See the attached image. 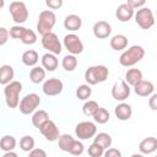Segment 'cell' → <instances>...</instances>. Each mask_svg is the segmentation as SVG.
<instances>
[{"mask_svg":"<svg viewBox=\"0 0 157 157\" xmlns=\"http://www.w3.org/2000/svg\"><path fill=\"white\" fill-rule=\"evenodd\" d=\"M144 56H145V49L141 45L135 44L120 54L119 63L121 66L130 67V66H134L135 64H137L139 61H141L144 59Z\"/></svg>","mask_w":157,"mask_h":157,"instance_id":"obj_1","label":"cell"},{"mask_svg":"<svg viewBox=\"0 0 157 157\" xmlns=\"http://www.w3.org/2000/svg\"><path fill=\"white\" fill-rule=\"evenodd\" d=\"M109 76V70L104 65H93L85 71V80L87 85L93 86L104 82Z\"/></svg>","mask_w":157,"mask_h":157,"instance_id":"obj_2","label":"cell"},{"mask_svg":"<svg viewBox=\"0 0 157 157\" xmlns=\"http://www.w3.org/2000/svg\"><path fill=\"white\" fill-rule=\"evenodd\" d=\"M22 92V83L20 81H12L9 85L4 86V94L6 105L11 109L20 105V93Z\"/></svg>","mask_w":157,"mask_h":157,"instance_id":"obj_3","label":"cell"},{"mask_svg":"<svg viewBox=\"0 0 157 157\" xmlns=\"http://www.w3.org/2000/svg\"><path fill=\"white\" fill-rule=\"evenodd\" d=\"M56 23V15L52 10H43L38 16L37 32L42 36L50 33Z\"/></svg>","mask_w":157,"mask_h":157,"instance_id":"obj_4","label":"cell"},{"mask_svg":"<svg viewBox=\"0 0 157 157\" xmlns=\"http://www.w3.org/2000/svg\"><path fill=\"white\" fill-rule=\"evenodd\" d=\"M135 22L142 29H148L155 25V16L150 7H141L135 12Z\"/></svg>","mask_w":157,"mask_h":157,"instance_id":"obj_5","label":"cell"},{"mask_svg":"<svg viewBox=\"0 0 157 157\" xmlns=\"http://www.w3.org/2000/svg\"><path fill=\"white\" fill-rule=\"evenodd\" d=\"M40 104V98L37 93H28L26 94L21 102H20V112L25 115H29L32 113L36 112V109L38 108V105Z\"/></svg>","mask_w":157,"mask_h":157,"instance_id":"obj_6","label":"cell"},{"mask_svg":"<svg viewBox=\"0 0 157 157\" xmlns=\"http://www.w3.org/2000/svg\"><path fill=\"white\" fill-rule=\"evenodd\" d=\"M10 15L12 17V20L17 23V25H21V23H25L28 18V10H27V6L23 1H12L10 4Z\"/></svg>","mask_w":157,"mask_h":157,"instance_id":"obj_7","label":"cell"},{"mask_svg":"<svg viewBox=\"0 0 157 157\" xmlns=\"http://www.w3.org/2000/svg\"><path fill=\"white\" fill-rule=\"evenodd\" d=\"M42 47L44 49H47L48 53H52L54 55H59L63 50V45H61L58 36L54 32L42 36Z\"/></svg>","mask_w":157,"mask_h":157,"instance_id":"obj_8","label":"cell"},{"mask_svg":"<svg viewBox=\"0 0 157 157\" xmlns=\"http://www.w3.org/2000/svg\"><path fill=\"white\" fill-rule=\"evenodd\" d=\"M63 44L71 55H78L83 52V43L81 38L75 33H69L64 37Z\"/></svg>","mask_w":157,"mask_h":157,"instance_id":"obj_9","label":"cell"},{"mask_svg":"<svg viewBox=\"0 0 157 157\" xmlns=\"http://www.w3.org/2000/svg\"><path fill=\"white\" fill-rule=\"evenodd\" d=\"M75 135L78 140H88L97 135V126L92 121H81L75 126Z\"/></svg>","mask_w":157,"mask_h":157,"instance_id":"obj_10","label":"cell"},{"mask_svg":"<svg viewBox=\"0 0 157 157\" xmlns=\"http://www.w3.org/2000/svg\"><path fill=\"white\" fill-rule=\"evenodd\" d=\"M64 90V83L61 80L56 78V77H52V78H48L43 82V86H42V91L45 96H58L63 92Z\"/></svg>","mask_w":157,"mask_h":157,"instance_id":"obj_11","label":"cell"},{"mask_svg":"<svg viewBox=\"0 0 157 157\" xmlns=\"http://www.w3.org/2000/svg\"><path fill=\"white\" fill-rule=\"evenodd\" d=\"M130 86L125 82V80H120L115 82L112 87V97L115 101L124 102L129 96H130Z\"/></svg>","mask_w":157,"mask_h":157,"instance_id":"obj_12","label":"cell"},{"mask_svg":"<svg viewBox=\"0 0 157 157\" xmlns=\"http://www.w3.org/2000/svg\"><path fill=\"white\" fill-rule=\"evenodd\" d=\"M39 131L48 141H58L60 137L59 129L53 120H48L43 126H40Z\"/></svg>","mask_w":157,"mask_h":157,"instance_id":"obj_13","label":"cell"},{"mask_svg":"<svg viewBox=\"0 0 157 157\" xmlns=\"http://www.w3.org/2000/svg\"><path fill=\"white\" fill-rule=\"evenodd\" d=\"M134 16H135V10L128 2L120 4L115 10V17L120 22H129Z\"/></svg>","mask_w":157,"mask_h":157,"instance_id":"obj_14","label":"cell"},{"mask_svg":"<svg viewBox=\"0 0 157 157\" xmlns=\"http://www.w3.org/2000/svg\"><path fill=\"white\" fill-rule=\"evenodd\" d=\"M93 36L98 39H105L112 33V26L107 21H98L93 25Z\"/></svg>","mask_w":157,"mask_h":157,"instance_id":"obj_15","label":"cell"},{"mask_svg":"<svg viewBox=\"0 0 157 157\" xmlns=\"http://www.w3.org/2000/svg\"><path fill=\"white\" fill-rule=\"evenodd\" d=\"M139 150L142 155H150L153 153L157 150V139L153 136L145 137L144 140L140 141L139 144Z\"/></svg>","mask_w":157,"mask_h":157,"instance_id":"obj_16","label":"cell"},{"mask_svg":"<svg viewBox=\"0 0 157 157\" xmlns=\"http://www.w3.org/2000/svg\"><path fill=\"white\" fill-rule=\"evenodd\" d=\"M153 90H155V86L151 81H140L136 86H134V92L140 96V97H148L151 94H153Z\"/></svg>","mask_w":157,"mask_h":157,"instance_id":"obj_17","label":"cell"},{"mask_svg":"<svg viewBox=\"0 0 157 157\" xmlns=\"http://www.w3.org/2000/svg\"><path fill=\"white\" fill-rule=\"evenodd\" d=\"M114 114H115V117L119 120L125 121V120H129L131 118V115H132V108H131L130 104L121 102V103H119L114 108Z\"/></svg>","mask_w":157,"mask_h":157,"instance_id":"obj_18","label":"cell"},{"mask_svg":"<svg viewBox=\"0 0 157 157\" xmlns=\"http://www.w3.org/2000/svg\"><path fill=\"white\" fill-rule=\"evenodd\" d=\"M81 26H82V18L78 15L71 13V15H67L64 20V27L67 31H71V32L78 31Z\"/></svg>","mask_w":157,"mask_h":157,"instance_id":"obj_19","label":"cell"},{"mask_svg":"<svg viewBox=\"0 0 157 157\" xmlns=\"http://www.w3.org/2000/svg\"><path fill=\"white\" fill-rule=\"evenodd\" d=\"M42 66L44 67V70L47 71H54L58 65H59V60L56 58V55L52 54V53H45L42 55Z\"/></svg>","mask_w":157,"mask_h":157,"instance_id":"obj_20","label":"cell"},{"mask_svg":"<svg viewBox=\"0 0 157 157\" xmlns=\"http://www.w3.org/2000/svg\"><path fill=\"white\" fill-rule=\"evenodd\" d=\"M76 141H77V140H75L71 135H69V134H63V135H60V137H59V140H58V146H59V148H60L61 151L70 153L71 150L74 148Z\"/></svg>","mask_w":157,"mask_h":157,"instance_id":"obj_21","label":"cell"},{"mask_svg":"<svg viewBox=\"0 0 157 157\" xmlns=\"http://www.w3.org/2000/svg\"><path fill=\"white\" fill-rule=\"evenodd\" d=\"M13 76H15V71H13V67L11 65H1L0 66V83L6 86L9 85L10 82L13 81Z\"/></svg>","mask_w":157,"mask_h":157,"instance_id":"obj_22","label":"cell"},{"mask_svg":"<svg viewBox=\"0 0 157 157\" xmlns=\"http://www.w3.org/2000/svg\"><path fill=\"white\" fill-rule=\"evenodd\" d=\"M18 39L23 43V44H27V45H31V44H34L37 42V33L29 28H26L23 26H21V31H20V36H18Z\"/></svg>","mask_w":157,"mask_h":157,"instance_id":"obj_23","label":"cell"},{"mask_svg":"<svg viewBox=\"0 0 157 157\" xmlns=\"http://www.w3.org/2000/svg\"><path fill=\"white\" fill-rule=\"evenodd\" d=\"M142 71L139 69H129L125 72V82L129 86H136L140 81H142Z\"/></svg>","mask_w":157,"mask_h":157,"instance_id":"obj_24","label":"cell"},{"mask_svg":"<svg viewBox=\"0 0 157 157\" xmlns=\"http://www.w3.org/2000/svg\"><path fill=\"white\" fill-rule=\"evenodd\" d=\"M109 44H110V48L113 50H117V52L124 50L128 47V37L124 34H115L112 37Z\"/></svg>","mask_w":157,"mask_h":157,"instance_id":"obj_25","label":"cell"},{"mask_svg":"<svg viewBox=\"0 0 157 157\" xmlns=\"http://www.w3.org/2000/svg\"><path fill=\"white\" fill-rule=\"evenodd\" d=\"M49 119V114L47 110H43V109H39V110H36L32 115V124L34 128L37 129H40V126H43Z\"/></svg>","mask_w":157,"mask_h":157,"instance_id":"obj_26","label":"cell"},{"mask_svg":"<svg viewBox=\"0 0 157 157\" xmlns=\"http://www.w3.org/2000/svg\"><path fill=\"white\" fill-rule=\"evenodd\" d=\"M21 59H22V63H23L26 66H28V67H34L36 64H37L38 60H39V55H38V53H37L36 50L28 49V50L23 52Z\"/></svg>","mask_w":157,"mask_h":157,"instance_id":"obj_27","label":"cell"},{"mask_svg":"<svg viewBox=\"0 0 157 157\" xmlns=\"http://www.w3.org/2000/svg\"><path fill=\"white\" fill-rule=\"evenodd\" d=\"M45 78V70L43 66H34L29 71V80L33 83H40Z\"/></svg>","mask_w":157,"mask_h":157,"instance_id":"obj_28","label":"cell"},{"mask_svg":"<svg viewBox=\"0 0 157 157\" xmlns=\"http://www.w3.org/2000/svg\"><path fill=\"white\" fill-rule=\"evenodd\" d=\"M16 145H17V141H16V139H15L12 135H4V136L1 137L0 148H1L4 152L13 151V148L16 147Z\"/></svg>","mask_w":157,"mask_h":157,"instance_id":"obj_29","label":"cell"},{"mask_svg":"<svg viewBox=\"0 0 157 157\" xmlns=\"http://www.w3.org/2000/svg\"><path fill=\"white\" fill-rule=\"evenodd\" d=\"M94 144L102 146L104 150H108L110 146H112V136L108 134V132H98L96 136H94Z\"/></svg>","mask_w":157,"mask_h":157,"instance_id":"obj_30","label":"cell"},{"mask_svg":"<svg viewBox=\"0 0 157 157\" xmlns=\"http://www.w3.org/2000/svg\"><path fill=\"white\" fill-rule=\"evenodd\" d=\"M77 58L76 55H71V54H67L61 60V66L66 70V71H74L76 67H77Z\"/></svg>","mask_w":157,"mask_h":157,"instance_id":"obj_31","label":"cell"},{"mask_svg":"<svg viewBox=\"0 0 157 157\" xmlns=\"http://www.w3.org/2000/svg\"><path fill=\"white\" fill-rule=\"evenodd\" d=\"M92 94V88L90 85L87 83H83V85H80L77 88H76V97L80 99V101H86L91 97Z\"/></svg>","mask_w":157,"mask_h":157,"instance_id":"obj_32","label":"cell"},{"mask_svg":"<svg viewBox=\"0 0 157 157\" xmlns=\"http://www.w3.org/2000/svg\"><path fill=\"white\" fill-rule=\"evenodd\" d=\"M34 144L36 141L31 135H25L20 140V148L25 152H31L32 150H34Z\"/></svg>","mask_w":157,"mask_h":157,"instance_id":"obj_33","label":"cell"},{"mask_svg":"<svg viewBox=\"0 0 157 157\" xmlns=\"http://www.w3.org/2000/svg\"><path fill=\"white\" fill-rule=\"evenodd\" d=\"M109 118H110L109 112L105 108H102V107H99L97 109V112L93 114V119L98 124H105V123H108L109 121Z\"/></svg>","mask_w":157,"mask_h":157,"instance_id":"obj_34","label":"cell"},{"mask_svg":"<svg viewBox=\"0 0 157 157\" xmlns=\"http://www.w3.org/2000/svg\"><path fill=\"white\" fill-rule=\"evenodd\" d=\"M98 108H99V105L96 101H87V102H85V104L82 107V112L87 117H93V114L97 112Z\"/></svg>","mask_w":157,"mask_h":157,"instance_id":"obj_35","label":"cell"},{"mask_svg":"<svg viewBox=\"0 0 157 157\" xmlns=\"http://www.w3.org/2000/svg\"><path fill=\"white\" fill-rule=\"evenodd\" d=\"M104 148L102 147V146H99V145H97V144H91L90 146H88V155L91 156V157H102L103 155H104Z\"/></svg>","mask_w":157,"mask_h":157,"instance_id":"obj_36","label":"cell"},{"mask_svg":"<svg viewBox=\"0 0 157 157\" xmlns=\"http://www.w3.org/2000/svg\"><path fill=\"white\" fill-rule=\"evenodd\" d=\"M83 151H85L83 144H82L80 140H77L76 144H75V146H74V148L71 150L70 155H72V156H81V155L83 153Z\"/></svg>","mask_w":157,"mask_h":157,"instance_id":"obj_37","label":"cell"},{"mask_svg":"<svg viewBox=\"0 0 157 157\" xmlns=\"http://www.w3.org/2000/svg\"><path fill=\"white\" fill-rule=\"evenodd\" d=\"M10 38V32L5 27H0V45H4Z\"/></svg>","mask_w":157,"mask_h":157,"instance_id":"obj_38","label":"cell"},{"mask_svg":"<svg viewBox=\"0 0 157 157\" xmlns=\"http://www.w3.org/2000/svg\"><path fill=\"white\" fill-rule=\"evenodd\" d=\"M103 157H121V152H120V150H118V148L109 147L108 150L104 151Z\"/></svg>","mask_w":157,"mask_h":157,"instance_id":"obj_39","label":"cell"},{"mask_svg":"<svg viewBox=\"0 0 157 157\" xmlns=\"http://www.w3.org/2000/svg\"><path fill=\"white\" fill-rule=\"evenodd\" d=\"M45 5L50 10H56L63 6V0H45Z\"/></svg>","mask_w":157,"mask_h":157,"instance_id":"obj_40","label":"cell"},{"mask_svg":"<svg viewBox=\"0 0 157 157\" xmlns=\"http://www.w3.org/2000/svg\"><path fill=\"white\" fill-rule=\"evenodd\" d=\"M128 4L135 10V9H141V7H145V4H146V1L145 0H129L128 1Z\"/></svg>","mask_w":157,"mask_h":157,"instance_id":"obj_41","label":"cell"},{"mask_svg":"<svg viewBox=\"0 0 157 157\" xmlns=\"http://www.w3.org/2000/svg\"><path fill=\"white\" fill-rule=\"evenodd\" d=\"M28 157H48V156H47V152L43 148H34L29 152Z\"/></svg>","mask_w":157,"mask_h":157,"instance_id":"obj_42","label":"cell"},{"mask_svg":"<svg viewBox=\"0 0 157 157\" xmlns=\"http://www.w3.org/2000/svg\"><path fill=\"white\" fill-rule=\"evenodd\" d=\"M148 107H150L152 110H157V93H153V94L150 96Z\"/></svg>","mask_w":157,"mask_h":157,"instance_id":"obj_43","label":"cell"},{"mask_svg":"<svg viewBox=\"0 0 157 157\" xmlns=\"http://www.w3.org/2000/svg\"><path fill=\"white\" fill-rule=\"evenodd\" d=\"M2 157H18V156H17V153H16V152L10 151V152H5V153L2 155Z\"/></svg>","mask_w":157,"mask_h":157,"instance_id":"obj_44","label":"cell"},{"mask_svg":"<svg viewBox=\"0 0 157 157\" xmlns=\"http://www.w3.org/2000/svg\"><path fill=\"white\" fill-rule=\"evenodd\" d=\"M130 157H144V155H142V153H134V155H131Z\"/></svg>","mask_w":157,"mask_h":157,"instance_id":"obj_45","label":"cell"},{"mask_svg":"<svg viewBox=\"0 0 157 157\" xmlns=\"http://www.w3.org/2000/svg\"><path fill=\"white\" fill-rule=\"evenodd\" d=\"M153 157H157V156H153Z\"/></svg>","mask_w":157,"mask_h":157,"instance_id":"obj_46","label":"cell"}]
</instances>
